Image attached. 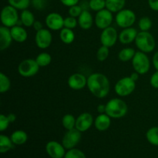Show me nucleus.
<instances>
[{
	"mask_svg": "<svg viewBox=\"0 0 158 158\" xmlns=\"http://www.w3.org/2000/svg\"><path fill=\"white\" fill-rule=\"evenodd\" d=\"M131 61H132V66L134 71L138 73L140 75H144L150 70L151 62H150L149 57L145 52H141V51L136 52Z\"/></svg>",
	"mask_w": 158,
	"mask_h": 158,
	"instance_id": "nucleus-4",
	"label": "nucleus"
},
{
	"mask_svg": "<svg viewBox=\"0 0 158 158\" xmlns=\"http://www.w3.org/2000/svg\"><path fill=\"white\" fill-rule=\"evenodd\" d=\"M12 39L10 28L2 26L0 27V50L4 51L10 46Z\"/></svg>",
	"mask_w": 158,
	"mask_h": 158,
	"instance_id": "nucleus-18",
	"label": "nucleus"
},
{
	"mask_svg": "<svg viewBox=\"0 0 158 158\" xmlns=\"http://www.w3.org/2000/svg\"><path fill=\"white\" fill-rule=\"evenodd\" d=\"M35 60L40 67H46L48 65L50 64L51 61H52V57L48 52H43L37 56Z\"/></svg>",
	"mask_w": 158,
	"mask_h": 158,
	"instance_id": "nucleus-30",
	"label": "nucleus"
},
{
	"mask_svg": "<svg viewBox=\"0 0 158 158\" xmlns=\"http://www.w3.org/2000/svg\"><path fill=\"white\" fill-rule=\"evenodd\" d=\"M137 34H138V32H137L135 28H125L119 34L118 40L122 44H131V43L135 41Z\"/></svg>",
	"mask_w": 158,
	"mask_h": 158,
	"instance_id": "nucleus-17",
	"label": "nucleus"
},
{
	"mask_svg": "<svg viewBox=\"0 0 158 158\" xmlns=\"http://www.w3.org/2000/svg\"><path fill=\"white\" fill-rule=\"evenodd\" d=\"M40 66L36 60L33 59H26L23 60L18 66V72L23 77H31L36 75Z\"/></svg>",
	"mask_w": 158,
	"mask_h": 158,
	"instance_id": "nucleus-8",
	"label": "nucleus"
},
{
	"mask_svg": "<svg viewBox=\"0 0 158 158\" xmlns=\"http://www.w3.org/2000/svg\"><path fill=\"white\" fill-rule=\"evenodd\" d=\"M152 63H153V65H154V68L156 69V70L158 71V51L154 53V56H153Z\"/></svg>",
	"mask_w": 158,
	"mask_h": 158,
	"instance_id": "nucleus-45",
	"label": "nucleus"
},
{
	"mask_svg": "<svg viewBox=\"0 0 158 158\" xmlns=\"http://www.w3.org/2000/svg\"><path fill=\"white\" fill-rule=\"evenodd\" d=\"M139 29L140 31H149L152 27V21L151 19L148 16L142 17L138 23Z\"/></svg>",
	"mask_w": 158,
	"mask_h": 158,
	"instance_id": "nucleus-35",
	"label": "nucleus"
},
{
	"mask_svg": "<svg viewBox=\"0 0 158 158\" xmlns=\"http://www.w3.org/2000/svg\"><path fill=\"white\" fill-rule=\"evenodd\" d=\"M146 138L151 145L158 147V127H152L146 133Z\"/></svg>",
	"mask_w": 158,
	"mask_h": 158,
	"instance_id": "nucleus-28",
	"label": "nucleus"
},
{
	"mask_svg": "<svg viewBox=\"0 0 158 158\" xmlns=\"http://www.w3.org/2000/svg\"><path fill=\"white\" fill-rule=\"evenodd\" d=\"M83 11V9L81 6L75 5V6H71V7H69L68 12H69V16L74 17V18H78V17L81 15Z\"/></svg>",
	"mask_w": 158,
	"mask_h": 158,
	"instance_id": "nucleus-37",
	"label": "nucleus"
},
{
	"mask_svg": "<svg viewBox=\"0 0 158 158\" xmlns=\"http://www.w3.org/2000/svg\"><path fill=\"white\" fill-rule=\"evenodd\" d=\"M111 117L106 114H100L94 120V126L99 131H105L110 128L111 125Z\"/></svg>",
	"mask_w": 158,
	"mask_h": 158,
	"instance_id": "nucleus-19",
	"label": "nucleus"
},
{
	"mask_svg": "<svg viewBox=\"0 0 158 158\" xmlns=\"http://www.w3.org/2000/svg\"><path fill=\"white\" fill-rule=\"evenodd\" d=\"M77 25H78V20L77 19V18L69 16L64 19V27L73 29L74 28L77 27Z\"/></svg>",
	"mask_w": 158,
	"mask_h": 158,
	"instance_id": "nucleus-38",
	"label": "nucleus"
},
{
	"mask_svg": "<svg viewBox=\"0 0 158 158\" xmlns=\"http://www.w3.org/2000/svg\"><path fill=\"white\" fill-rule=\"evenodd\" d=\"M19 19L20 21L22 22V24L26 26V27L32 26L35 21L33 13L31 11L28 10V9H25V10L22 11Z\"/></svg>",
	"mask_w": 158,
	"mask_h": 158,
	"instance_id": "nucleus-24",
	"label": "nucleus"
},
{
	"mask_svg": "<svg viewBox=\"0 0 158 158\" xmlns=\"http://www.w3.org/2000/svg\"><path fill=\"white\" fill-rule=\"evenodd\" d=\"M149 7L153 11L158 12V0H148Z\"/></svg>",
	"mask_w": 158,
	"mask_h": 158,
	"instance_id": "nucleus-43",
	"label": "nucleus"
},
{
	"mask_svg": "<svg viewBox=\"0 0 158 158\" xmlns=\"http://www.w3.org/2000/svg\"><path fill=\"white\" fill-rule=\"evenodd\" d=\"M60 38L61 41L65 44H71L75 40V33L73 31V29L63 27L60 30Z\"/></svg>",
	"mask_w": 158,
	"mask_h": 158,
	"instance_id": "nucleus-25",
	"label": "nucleus"
},
{
	"mask_svg": "<svg viewBox=\"0 0 158 158\" xmlns=\"http://www.w3.org/2000/svg\"><path fill=\"white\" fill-rule=\"evenodd\" d=\"M113 20H114L113 12L108 10L107 9H104L97 12L95 19H94V23L97 28L103 30L106 28L111 26Z\"/></svg>",
	"mask_w": 158,
	"mask_h": 158,
	"instance_id": "nucleus-10",
	"label": "nucleus"
},
{
	"mask_svg": "<svg viewBox=\"0 0 158 158\" xmlns=\"http://www.w3.org/2000/svg\"><path fill=\"white\" fill-rule=\"evenodd\" d=\"M93 123H94V120L92 114L87 112L83 113L77 117L76 121V129L81 133L86 132L92 127Z\"/></svg>",
	"mask_w": 158,
	"mask_h": 158,
	"instance_id": "nucleus-15",
	"label": "nucleus"
},
{
	"mask_svg": "<svg viewBox=\"0 0 158 158\" xmlns=\"http://www.w3.org/2000/svg\"><path fill=\"white\" fill-rule=\"evenodd\" d=\"M63 158H64V157H63Z\"/></svg>",
	"mask_w": 158,
	"mask_h": 158,
	"instance_id": "nucleus-49",
	"label": "nucleus"
},
{
	"mask_svg": "<svg viewBox=\"0 0 158 158\" xmlns=\"http://www.w3.org/2000/svg\"><path fill=\"white\" fill-rule=\"evenodd\" d=\"M78 25L83 30H88L90 29L94 24V19L92 14L89 11L83 9L81 15L78 17Z\"/></svg>",
	"mask_w": 158,
	"mask_h": 158,
	"instance_id": "nucleus-20",
	"label": "nucleus"
},
{
	"mask_svg": "<svg viewBox=\"0 0 158 158\" xmlns=\"http://www.w3.org/2000/svg\"><path fill=\"white\" fill-rule=\"evenodd\" d=\"M60 1L63 6L69 8L73 6H75V5H78L80 0H60Z\"/></svg>",
	"mask_w": 158,
	"mask_h": 158,
	"instance_id": "nucleus-42",
	"label": "nucleus"
},
{
	"mask_svg": "<svg viewBox=\"0 0 158 158\" xmlns=\"http://www.w3.org/2000/svg\"><path fill=\"white\" fill-rule=\"evenodd\" d=\"M46 151L51 158H63L66 154V148L62 143L55 140H51L46 143Z\"/></svg>",
	"mask_w": 158,
	"mask_h": 158,
	"instance_id": "nucleus-14",
	"label": "nucleus"
},
{
	"mask_svg": "<svg viewBox=\"0 0 158 158\" xmlns=\"http://www.w3.org/2000/svg\"><path fill=\"white\" fill-rule=\"evenodd\" d=\"M68 86L74 90H80L83 89L87 84V78L83 74L76 73L72 74L68 79Z\"/></svg>",
	"mask_w": 158,
	"mask_h": 158,
	"instance_id": "nucleus-16",
	"label": "nucleus"
},
{
	"mask_svg": "<svg viewBox=\"0 0 158 158\" xmlns=\"http://www.w3.org/2000/svg\"><path fill=\"white\" fill-rule=\"evenodd\" d=\"M11 87V81L9 77L3 73H0V93L5 94Z\"/></svg>",
	"mask_w": 158,
	"mask_h": 158,
	"instance_id": "nucleus-32",
	"label": "nucleus"
},
{
	"mask_svg": "<svg viewBox=\"0 0 158 158\" xmlns=\"http://www.w3.org/2000/svg\"><path fill=\"white\" fill-rule=\"evenodd\" d=\"M14 145L10 137H9L4 134L0 135V153L5 154L8 152L13 148Z\"/></svg>",
	"mask_w": 158,
	"mask_h": 158,
	"instance_id": "nucleus-26",
	"label": "nucleus"
},
{
	"mask_svg": "<svg viewBox=\"0 0 158 158\" xmlns=\"http://www.w3.org/2000/svg\"><path fill=\"white\" fill-rule=\"evenodd\" d=\"M64 158H86L84 153L77 148H73V149L68 150L66 152Z\"/></svg>",
	"mask_w": 158,
	"mask_h": 158,
	"instance_id": "nucleus-36",
	"label": "nucleus"
},
{
	"mask_svg": "<svg viewBox=\"0 0 158 158\" xmlns=\"http://www.w3.org/2000/svg\"><path fill=\"white\" fill-rule=\"evenodd\" d=\"M134 42L139 51L145 53L153 52L155 49V39L149 31H140L138 32Z\"/></svg>",
	"mask_w": 158,
	"mask_h": 158,
	"instance_id": "nucleus-3",
	"label": "nucleus"
},
{
	"mask_svg": "<svg viewBox=\"0 0 158 158\" xmlns=\"http://www.w3.org/2000/svg\"><path fill=\"white\" fill-rule=\"evenodd\" d=\"M97 112L99 114H106V105L104 104H99L97 106Z\"/></svg>",
	"mask_w": 158,
	"mask_h": 158,
	"instance_id": "nucleus-46",
	"label": "nucleus"
},
{
	"mask_svg": "<svg viewBox=\"0 0 158 158\" xmlns=\"http://www.w3.org/2000/svg\"><path fill=\"white\" fill-rule=\"evenodd\" d=\"M136 89V82L131 77L120 79L114 86V91L119 97H127Z\"/></svg>",
	"mask_w": 158,
	"mask_h": 158,
	"instance_id": "nucleus-6",
	"label": "nucleus"
},
{
	"mask_svg": "<svg viewBox=\"0 0 158 158\" xmlns=\"http://www.w3.org/2000/svg\"><path fill=\"white\" fill-rule=\"evenodd\" d=\"M109 54H110L109 47L102 45V46L97 49V60L100 62L105 61V60L108 58V56H109Z\"/></svg>",
	"mask_w": 158,
	"mask_h": 158,
	"instance_id": "nucleus-34",
	"label": "nucleus"
},
{
	"mask_svg": "<svg viewBox=\"0 0 158 158\" xmlns=\"http://www.w3.org/2000/svg\"><path fill=\"white\" fill-rule=\"evenodd\" d=\"M10 138L15 145H23L27 141L28 135L24 131L18 130L11 134Z\"/></svg>",
	"mask_w": 158,
	"mask_h": 158,
	"instance_id": "nucleus-23",
	"label": "nucleus"
},
{
	"mask_svg": "<svg viewBox=\"0 0 158 158\" xmlns=\"http://www.w3.org/2000/svg\"><path fill=\"white\" fill-rule=\"evenodd\" d=\"M1 22L2 26L12 28L18 25L19 21L18 10L10 5L3 7L1 12Z\"/></svg>",
	"mask_w": 158,
	"mask_h": 158,
	"instance_id": "nucleus-5",
	"label": "nucleus"
},
{
	"mask_svg": "<svg viewBox=\"0 0 158 158\" xmlns=\"http://www.w3.org/2000/svg\"><path fill=\"white\" fill-rule=\"evenodd\" d=\"M89 92L95 97L102 99L109 94L110 89V83L109 79L104 74L100 73H94L87 78L86 84Z\"/></svg>",
	"mask_w": 158,
	"mask_h": 158,
	"instance_id": "nucleus-1",
	"label": "nucleus"
},
{
	"mask_svg": "<svg viewBox=\"0 0 158 158\" xmlns=\"http://www.w3.org/2000/svg\"><path fill=\"white\" fill-rule=\"evenodd\" d=\"M52 41V33L49 29H44L37 31L35 35V42L36 46L41 49H46L50 46Z\"/></svg>",
	"mask_w": 158,
	"mask_h": 158,
	"instance_id": "nucleus-12",
	"label": "nucleus"
},
{
	"mask_svg": "<svg viewBox=\"0 0 158 158\" xmlns=\"http://www.w3.org/2000/svg\"><path fill=\"white\" fill-rule=\"evenodd\" d=\"M126 0H106V9L113 13H117L124 9Z\"/></svg>",
	"mask_w": 158,
	"mask_h": 158,
	"instance_id": "nucleus-22",
	"label": "nucleus"
},
{
	"mask_svg": "<svg viewBox=\"0 0 158 158\" xmlns=\"http://www.w3.org/2000/svg\"><path fill=\"white\" fill-rule=\"evenodd\" d=\"M32 27H33V29H35V31H40L41 30V29H43V23H42V22L40 21H38V20H35V23H34L33 26H32Z\"/></svg>",
	"mask_w": 158,
	"mask_h": 158,
	"instance_id": "nucleus-44",
	"label": "nucleus"
},
{
	"mask_svg": "<svg viewBox=\"0 0 158 158\" xmlns=\"http://www.w3.org/2000/svg\"><path fill=\"white\" fill-rule=\"evenodd\" d=\"M32 6L39 11H42L46 7L47 0H31Z\"/></svg>",
	"mask_w": 158,
	"mask_h": 158,
	"instance_id": "nucleus-40",
	"label": "nucleus"
},
{
	"mask_svg": "<svg viewBox=\"0 0 158 158\" xmlns=\"http://www.w3.org/2000/svg\"><path fill=\"white\" fill-rule=\"evenodd\" d=\"M76 121H77V119L74 117L73 114H65L62 118V124L66 131L76 128Z\"/></svg>",
	"mask_w": 158,
	"mask_h": 158,
	"instance_id": "nucleus-29",
	"label": "nucleus"
},
{
	"mask_svg": "<svg viewBox=\"0 0 158 158\" xmlns=\"http://www.w3.org/2000/svg\"><path fill=\"white\" fill-rule=\"evenodd\" d=\"M135 53V49L133 48H124L119 52L118 58L121 62L126 63L129 62L130 60H132Z\"/></svg>",
	"mask_w": 158,
	"mask_h": 158,
	"instance_id": "nucleus-27",
	"label": "nucleus"
},
{
	"mask_svg": "<svg viewBox=\"0 0 158 158\" xmlns=\"http://www.w3.org/2000/svg\"><path fill=\"white\" fill-rule=\"evenodd\" d=\"M117 39H119V35L117 33V29L113 26H110L103 29L100 34L101 44L109 48L112 47L116 44Z\"/></svg>",
	"mask_w": 158,
	"mask_h": 158,
	"instance_id": "nucleus-11",
	"label": "nucleus"
},
{
	"mask_svg": "<svg viewBox=\"0 0 158 158\" xmlns=\"http://www.w3.org/2000/svg\"><path fill=\"white\" fill-rule=\"evenodd\" d=\"M7 117H8V119H9L10 123H14V122L15 121V120H16V116H15V114H9L7 115Z\"/></svg>",
	"mask_w": 158,
	"mask_h": 158,
	"instance_id": "nucleus-47",
	"label": "nucleus"
},
{
	"mask_svg": "<svg viewBox=\"0 0 158 158\" xmlns=\"http://www.w3.org/2000/svg\"><path fill=\"white\" fill-rule=\"evenodd\" d=\"M9 5L15 8L17 10H25L29 8L31 0H8Z\"/></svg>",
	"mask_w": 158,
	"mask_h": 158,
	"instance_id": "nucleus-31",
	"label": "nucleus"
},
{
	"mask_svg": "<svg viewBox=\"0 0 158 158\" xmlns=\"http://www.w3.org/2000/svg\"><path fill=\"white\" fill-rule=\"evenodd\" d=\"M89 7L91 10L99 12L106 9V0H89Z\"/></svg>",
	"mask_w": 158,
	"mask_h": 158,
	"instance_id": "nucleus-33",
	"label": "nucleus"
},
{
	"mask_svg": "<svg viewBox=\"0 0 158 158\" xmlns=\"http://www.w3.org/2000/svg\"><path fill=\"white\" fill-rule=\"evenodd\" d=\"M45 23L48 29L52 31L61 30L64 27V19L57 12H51L48 14Z\"/></svg>",
	"mask_w": 158,
	"mask_h": 158,
	"instance_id": "nucleus-13",
	"label": "nucleus"
},
{
	"mask_svg": "<svg viewBox=\"0 0 158 158\" xmlns=\"http://www.w3.org/2000/svg\"><path fill=\"white\" fill-rule=\"evenodd\" d=\"M128 106L126 102L120 98L110 100L106 104V114L113 119H120L127 114Z\"/></svg>",
	"mask_w": 158,
	"mask_h": 158,
	"instance_id": "nucleus-2",
	"label": "nucleus"
},
{
	"mask_svg": "<svg viewBox=\"0 0 158 158\" xmlns=\"http://www.w3.org/2000/svg\"><path fill=\"white\" fill-rule=\"evenodd\" d=\"M139 75H140V74H139L138 73L134 72V73H131V79H132V80H134V81L136 82V81H137V80H138Z\"/></svg>",
	"mask_w": 158,
	"mask_h": 158,
	"instance_id": "nucleus-48",
	"label": "nucleus"
},
{
	"mask_svg": "<svg viewBox=\"0 0 158 158\" xmlns=\"http://www.w3.org/2000/svg\"><path fill=\"white\" fill-rule=\"evenodd\" d=\"M150 83L154 89H158V71H156L151 75V79H150Z\"/></svg>",
	"mask_w": 158,
	"mask_h": 158,
	"instance_id": "nucleus-41",
	"label": "nucleus"
},
{
	"mask_svg": "<svg viewBox=\"0 0 158 158\" xmlns=\"http://www.w3.org/2000/svg\"><path fill=\"white\" fill-rule=\"evenodd\" d=\"M81 132L78 130H69L66 132L62 140V144L63 145L66 150H70L75 148V147L80 143L81 140Z\"/></svg>",
	"mask_w": 158,
	"mask_h": 158,
	"instance_id": "nucleus-9",
	"label": "nucleus"
},
{
	"mask_svg": "<svg viewBox=\"0 0 158 158\" xmlns=\"http://www.w3.org/2000/svg\"><path fill=\"white\" fill-rule=\"evenodd\" d=\"M115 21L117 26L123 29L132 27L136 22V14L131 9H123L117 12Z\"/></svg>",
	"mask_w": 158,
	"mask_h": 158,
	"instance_id": "nucleus-7",
	"label": "nucleus"
},
{
	"mask_svg": "<svg viewBox=\"0 0 158 158\" xmlns=\"http://www.w3.org/2000/svg\"><path fill=\"white\" fill-rule=\"evenodd\" d=\"M11 34H12V37L13 40L17 43H24L28 38V33L27 31L21 26H13V27L10 28Z\"/></svg>",
	"mask_w": 158,
	"mask_h": 158,
	"instance_id": "nucleus-21",
	"label": "nucleus"
},
{
	"mask_svg": "<svg viewBox=\"0 0 158 158\" xmlns=\"http://www.w3.org/2000/svg\"><path fill=\"white\" fill-rule=\"evenodd\" d=\"M9 119H8L7 115H4V114H0V131L3 132V131H6L7 128L9 126Z\"/></svg>",
	"mask_w": 158,
	"mask_h": 158,
	"instance_id": "nucleus-39",
	"label": "nucleus"
}]
</instances>
